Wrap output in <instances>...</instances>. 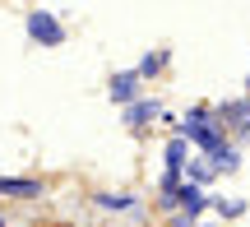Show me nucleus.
<instances>
[{"label":"nucleus","mask_w":250,"mask_h":227,"mask_svg":"<svg viewBox=\"0 0 250 227\" xmlns=\"http://www.w3.org/2000/svg\"><path fill=\"white\" fill-rule=\"evenodd\" d=\"M186 181H190V186H199V190H208V186L218 181V167L208 163L204 153H195V158L186 163Z\"/></svg>","instance_id":"obj_11"},{"label":"nucleus","mask_w":250,"mask_h":227,"mask_svg":"<svg viewBox=\"0 0 250 227\" xmlns=\"http://www.w3.org/2000/svg\"><path fill=\"white\" fill-rule=\"evenodd\" d=\"M56 227H79V223H56Z\"/></svg>","instance_id":"obj_14"},{"label":"nucleus","mask_w":250,"mask_h":227,"mask_svg":"<svg viewBox=\"0 0 250 227\" xmlns=\"http://www.w3.org/2000/svg\"><path fill=\"white\" fill-rule=\"evenodd\" d=\"M208 209L223 218V227L227 223H236V218H246L250 213V200H241V195H208Z\"/></svg>","instance_id":"obj_10"},{"label":"nucleus","mask_w":250,"mask_h":227,"mask_svg":"<svg viewBox=\"0 0 250 227\" xmlns=\"http://www.w3.org/2000/svg\"><path fill=\"white\" fill-rule=\"evenodd\" d=\"M208 163L218 167V176H236V172H241V148H236V144H223Z\"/></svg>","instance_id":"obj_12"},{"label":"nucleus","mask_w":250,"mask_h":227,"mask_svg":"<svg viewBox=\"0 0 250 227\" xmlns=\"http://www.w3.org/2000/svg\"><path fill=\"white\" fill-rule=\"evenodd\" d=\"M23 28H28V42H37V46H65V23H61V14L56 9H42V5H33L23 14Z\"/></svg>","instance_id":"obj_3"},{"label":"nucleus","mask_w":250,"mask_h":227,"mask_svg":"<svg viewBox=\"0 0 250 227\" xmlns=\"http://www.w3.org/2000/svg\"><path fill=\"white\" fill-rule=\"evenodd\" d=\"M134 204H139L134 190H98L93 195V209H102V213H134Z\"/></svg>","instance_id":"obj_9"},{"label":"nucleus","mask_w":250,"mask_h":227,"mask_svg":"<svg viewBox=\"0 0 250 227\" xmlns=\"http://www.w3.org/2000/svg\"><path fill=\"white\" fill-rule=\"evenodd\" d=\"M107 98L116 102L121 111H125V107H134V102L144 98V79H139L134 70H116V74L107 79Z\"/></svg>","instance_id":"obj_5"},{"label":"nucleus","mask_w":250,"mask_h":227,"mask_svg":"<svg viewBox=\"0 0 250 227\" xmlns=\"http://www.w3.org/2000/svg\"><path fill=\"white\" fill-rule=\"evenodd\" d=\"M46 195V181L42 176H0V200H23V204H33V200H42Z\"/></svg>","instance_id":"obj_6"},{"label":"nucleus","mask_w":250,"mask_h":227,"mask_svg":"<svg viewBox=\"0 0 250 227\" xmlns=\"http://www.w3.org/2000/svg\"><path fill=\"white\" fill-rule=\"evenodd\" d=\"M167 70H171V51H167V46H158V51H144V56H139V65H134V74H139L144 83L162 79Z\"/></svg>","instance_id":"obj_8"},{"label":"nucleus","mask_w":250,"mask_h":227,"mask_svg":"<svg viewBox=\"0 0 250 227\" xmlns=\"http://www.w3.org/2000/svg\"><path fill=\"white\" fill-rule=\"evenodd\" d=\"M121 116H125V130H130V135H148V125H153V121L162 125V116H167V102H162V98H153V93H144V98L134 102V107H125Z\"/></svg>","instance_id":"obj_4"},{"label":"nucleus","mask_w":250,"mask_h":227,"mask_svg":"<svg viewBox=\"0 0 250 227\" xmlns=\"http://www.w3.org/2000/svg\"><path fill=\"white\" fill-rule=\"evenodd\" d=\"M195 227H223V223H195Z\"/></svg>","instance_id":"obj_13"},{"label":"nucleus","mask_w":250,"mask_h":227,"mask_svg":"<svg viewBox=\"0 0 250 227\" xmlns=\"http://www.w3.org/2000/svg\"><path fill=\"white\" fill-rule=\"evenodd\" d=\"M213 116L223 121V130L232 135L236 148L250 144V98H246V93H241V98H223V102H213Z\"/></svg>","instance_id":"obj_2"},{"label":"nucleus","mask_w":250,"mask_h":227,"mask_svg":"<svg viewBox=\"0 0 250 227\" xmlns=\"http://www.w3.org/2000/svg\"><path fill=\"white\" fill-rule=\"evenodd\" d=\"M0 227H5V213H0Z\"/></svg>","instance_id":"obj_16"},{"label":"nucleus","mask_w":250,"mask_h":227,"mask_svg":"<svg viewBox=\"0 0 250 227\" xmlns=\"http://www.w3.org/2000/svg\"><path fill=\"white\" fill-rule=\"evenodd\" d=\"M181 139H186L195 153H204V158H213L223 144H232V135L223 130V121L213 116V102H195V107L181 116V130H176Z\"/></svg>","instance_id":"obj_1"},{"label":"nucleus","mask_w":250,"mask_h":227,"mask_svg":"<svg viewBox=\"0 0 250 227\" xmlns=\"http://www.w3.org/2000/svg\"><path fill=\"white\" fill-rule=\"evenodd\" d=\"M190 158H195V148H190L181 135H167V144H162V172L186 176V163H190Z\"/></svg>","instance_id":"obj_7"},{"label":"nucleus","mask_w":250,"mask_h":227,"mask_svg":"<svg viewBox=\"0 0 250 227\" xmlns=\"http://www.w3.org/2000/svg\"><path fill=\"white\" fill-rule=\"evenodd\" d=\"M246 98H250V79H246Z\"/></svg>","instance_id":"obj_15"}]
</instances>
